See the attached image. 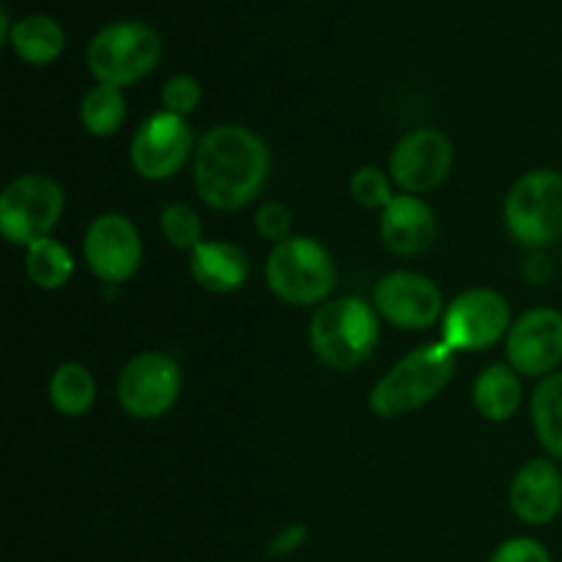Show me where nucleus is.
<instances>
[{"mask_svg": "<svg viewBox=\"0 0 562 562\" xmlns=\"http://www.w3.org/2000/svg\"><path fill=\"white\" fill-rule=\"evenodd\" d=\"M272 173V151L258 132L220 124L201 135L192 157V181L214 212H236L256 201Z\"/></svg>", "mask_w": 562, "mask_h": 562, "instance_id": "1", "label": "nucleus"}, {"mask_svg": "<svg viewBox=\"0 0 562 562\" xmlns=\"http://www.w3.org/2000/svg\"><path fill=\"white\" fill-rule=\"evenodd\" d=\"M453 368L456 351H450L442 340L417 346L373 384L368 406L373 415L384 420L423 409L442 395V390L453 379Z\"/></svg>", "mask_w": 562, "mask_h": 562, "instance_id": "2", "label": "nucleus"}, {"mask_svg": "<svg viewBox=\"0 0 562 562\" xmlns=\"http://www.w3.org/2000/svg\"><path fill=\"white\" fill-rule=\"evenodd\" d=\"M379 313L362 296H338L316 307L311 318V349L333 371H355L376 351Z\"/></svg>", "mask_w": 562, "mask_h": 562, "instance_id": "3", "label": "nucleus"}, {"mask_svg": "<svg viewBox=\"0 0 562 562\" xmlns=\"http://www.w3.org/2000/svg\"><path fill=\"white\" fill-rule=\"evenodd\" d=\"M269 291L294 307L324 305L338 280L333 256L313 236H291L272 247L263 267Z\"/></svg>", "mask_w": 562, "mask_h": 562, "instance_id": "4", "label": "nucleus"}, {"mask_svg": "<svg viewBox=\"0 0 562 562\" xmlns=\"http://www.w3.org/2000/svg\"><path fill=\"white\" fill-rule=\"evenodd\" d=\"M162 60V38L148 22L119 20L91 38L86 53L88 71L104 86L126 88L146 80Z\"/></svg>", "mask_w": 562, "mask_h": 562, "instance_id": "5", "label": "nucleus"}, {"mask_svg": "<svg viewBox=\"0 0 562 562\" xmlns=\"http://www.w3.org/2000/svg\"><path fill=\"white\" fill-rule=\"evenodd\" d=\"M503 223L521 247L562 239V173L541 168L519 176L505 195Z\"/></svg>", "mask_w": 562, "mask_h": 562, "instance_id": "6", "label": "nucleus"}, {"mask_svg": "<svg viewBox=\"0 0 562 562\" xmlns=\"http://www.w3.org/2000/svg\"><path fill=\"white\" fill-rule=\"evenodd\" d=\"M66 206L60 181L44 173H22L0 195V234L9 245L31 247L47 239Z\"/></svg>", "mask_w": 562, "mask_h": 562, "instance_id": "7", "label": "nucleus"}, {"mask_svg": "<svg viewBox=\"0 0 562 562\" xmlns=\"http://www.w3.org/2000/svg\"><path fill=\"white\" fill-rule=\"evenodd\" d=\"M510 305L497 289H467L453 296L442 316V344L450 351H486L508 338Z\"/></svg>", "mask_w": 562, "mask_h": 562, "instance_id": "8", "label": "nucleus"}, {"mask_svg": "<svg viewBox=\"0 0 562 562\" xmlns=\"http://www.w3.org/2000/svg\"><path fill=\"white\" fill-rule=\"evenodd\" d=\"M121 409L135 420H159L181 395L179 362L162 351H143L132 357L115 382Z\"/></svg>", "mask_w": 562, "mask_h": 562, "instance_id": "9", "label": "nucleus"}, {"mask_svg": "<svg viewBox=\"0 0 562 562\" xmlns=\"http://www.w3.org/2000/svg\"><path fill=\"white\" fill-rule=\"evenodd\" d=\"M195 132L181 115L159 110L135 130L130 143V162L146 181H168L195 157Z\"/></svg>", "mask_w": 562, "mask_h": 562, "instance_id": "10", "label": "nucleus"}, {"mask_svg": "<svg viewBox=\"0 0 562 562\" xmlns=\"http://www.w3.org/2000/svg\"><path fill=\"white\" fill-rule=\"evenodd\" d=\"M456 165V146L445 132L434 126L412 130L395 143L387 173L406 195H423L448 181Z\"/></svg>", "mask_w": 562, "mask_h": 562, "instance_id": "11", "label": "nucleus"}, {"mask_svg": "<svg viewBox=\"0 0 562 562\" xmlns=\"http://www.w3.org/2000/svg\"><path fill=\"white\" fill-rule=\"evenodd\" d=\"M371 302L384 322L409 333L434 327L448 307L439 285L428 274L412 269H395L379 278Z\"/></svg>", "mask_w": 562, "mask_h": 562, "instance_id": "12", "label": "nucleus"}, {"mask_svg": "<svg viewBox=\"0 0 562 562\" xmlns=\"http://www.w3.org/2000/svg\"><path fill=\"white\" fill-rule=\"evenodd\" d=\"M82 256L102 283H126L143 261L140 231L126 214H99L82 236Z\"/></svg>", "mask_w": 562, "mask_h": 562, "instance_id": "13", "label": "nucleus"}, {"mask_svg": "<svg viewBox=\"0 0 562 562\" xmlns=\"http://www.w3.org/2000/svg\"><path fill=\"white\" fill-rule=\"evenodd\" d=\"M505 357L519 376L547 379L562 366V313L532 307L521 313L505 338Z\"/></svg>", "mask_w": 562, "mask_h": 562, "instance_id": "14", "label": "nucleus"}, {"mask_svg": "<svg viewBox=\"0 0 562 562\" xmlns=\"http://www.w3.org/2000/svg\"><path fill=\"white\" fill-rule=\"evenodd\" d=\"M510 510L530 527L552 525L562 510V472L554 461L532 459L510 481Z\"/></svg>", "mask_w": 562, "mask_h": 562, "instance_id": "15", "label": "nucleus"}, {"mask_svg": "<svg viewBox=\"0 0 562 562\" xmlns=\"http://www.w3.org/2000/svg\"><path fill=\"white\" fill-rule=\"evenodd\" d=\"M379 234L384 247L395 256H420L437 241L439 220L420 195H395L379 217Z\"/></svg>", "mask_w": 562, "mask_h": 562, "instance_id": "16", "label": "nucleus"}, {"mask_svg": "<svg viewBox=\"0 0 562 562\" xmlns=\"http://www.w3.org/2000/svg\"><path fill=\"white\" fill-rule=\"evenodd\" d=\"M190 274L209 294H234L245 289L250 261H247V252L234 241H201L190 252Z\"/></svg>", "mask_w": 562, "mask_h": 562, "instance_id": "17", "label": "nucleus"}, {"mask_svg": "<svg viewBox=\"0 0 562 562\" xmlns=\"http://www.w3.org/2000/svg\"><path fill=\"white\" fill-rule=\"evenodd\" d=\"M521 401H525L521 379L508 362H492L477 373L472 384V404L477 415L488 423L510 420L521 409Z\"/></svg>", "mask_w": 562, "mask_h": 562, "instance_id": "18", "label": "nucleus"}, {"mask_svg": "<svg viewBox=\"0 0 562 562\" xmlns=\"http://www.w3.org/2000/svg\"><path fill=\"white\" fill-rule=\"evenodd\" d=\"M9 47L20 60L31 66H49L64 55L66 31L58 20L47 14H27L14 22Z\"/></svg>", "mask_w": 562, "mask_h": 562, "instance_id": "19", "label": "nucleus"}, {"mask_svg": "<svg viewBox=\"0 0 562 562\" xmlns=\"http://www.w3.org/2000/svg\"><path fill=\"white\" fill-rule=\"evenodd\" d=\"M49 404L64 417H82L97 404V379L82 362H60L47 384Z\"/></svg>", "mask_w": 562, "mask_h": 562, "instance_id": "20", "label": "nucleus"}, {"mask_svg": "<svg viewBox=\"0 0 562 562\" xmlns=\"http://www.w3.org/2000/svg\"><path fill=\"white\" fill-rule=\"evenodd\" d=\"M530 415L541 448L552 459H562V371L538 382L530 401Z\"/></svg>", "mask_w": 562, "mask_h": 562, "instance_id": "21", "label": "nucleus"}, {"mask_svg": "<svg viewBox=\"0 0 562 562\" xmlns=\"http://www.w3.org/2000/svg\"><path fill=\"white\" fill-rule=\"evenodd\" d=\"M25 274L36 289L58 291L75 274V256L69 252V247L60 245L53 236L38 239L31 247H25Z\"/></svg>", "mask_w": 562, "mask_h": 562, "instance_id": "22", "label": "nucleus"}, {"mask_svg": "<svg viewBox=\"0 0 562 562\" xmlns=\"http://www.w3.org/2000/svg\"><path fill=\"white\" fill-rule=\"evenodd\" d=\"M126 99L124 88L97 82L86 97L80 99V124L88 135L110 137L124 126Z\"/></svg>", "mask_w": 562, "mask_h": 562, "instance_id": "23", "label": "nucleus"}, {"mask_svg": "<svg viewBox=\"0 0 562 562\" xmlns=\"http://www.w3.org/2000/svg\"><path fill=\"white\" fill-rule=\"evenodd\" d=\"M159 231L176 250L192 252L203 241V223L190 203H168L159 214Z\"/></svg>", "mask_w": 562, "mask_h": 562, "instance_id": "24", "label": "nucleus"}, {"mask_svg": "<svg viewBox=\"0 0 562 562\" xmlns=\"http://www.w3.org/2000/svg\"><path fill=\"white\" fill-rule=\"evenodd\" d=\"M393 179L387 170L376 168V165H362L351 173L349 192L351 201L360 203L362 209H384L395 198Z\"/></svg>", "mask_w": 562, "mask_h": 562, "instance_id": "25", "label": "nucleus"}, {"mask_svg": "<svg viewBox=\"0 0 562 562\" xmlns=\"http://www.w3.org/2000/svg\"><path fill=\"white\" fill-rule=\"evenodd\" d=\"M198 104H201V82H198L195 77L181 71V75H173L165 80L162 108L168 110V113L187 119V115L195 113Z\"/></svg>", "mask_w": 562, "mask_h": 562, "instance_id": "26", "label": "nucleus"}, {"mask_svg": "<svg viewBox=\"0 0 562 562\" xmlns=\"http://www.w3.org/2000/svg\"><path fill=\"white\" fill-rule=\"evenodd\" d=\"M252 223H256L258 236L274 241V245H280V241H285L294 236L291 234V228H294L291 209L283 206V203H278V201L263 203V206L256 212V217H252Z\"/></svg>", "mask_w": 562, "mask_h": 562, "instance_id": "27", "label": "nucleus"}, {"mask_svg": "<svg viewBox=\"0 0 562 562\" xmlns=\"http://www.w3.org/2000/svg\"><path fill=\"white\" fill-rule=\"evenodd\" d=\"M486 562H552V554L536 538H508L499 543Z\"/></svg>", "mask_w": 562, "mask_h": 562, "instance_id": "28", "label": "nucleus"}, {"mask_svg": "<svg viewBox=\"0 0 562 562\" xmlns=\"http://www.w3.org/2000/svg\"><path fill=\"white\" fill-rule=\"evenodd\" d=\"M305 541H307V525L294 521V525L283 527V530L269 541L267 552L272 554V558H289V554H294Z\"/></svg>", "mask_w": 562, "mask_h": 562, "instance_id": "29", "label": "nucleus"}]
</instances>
